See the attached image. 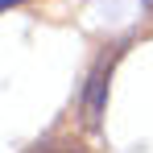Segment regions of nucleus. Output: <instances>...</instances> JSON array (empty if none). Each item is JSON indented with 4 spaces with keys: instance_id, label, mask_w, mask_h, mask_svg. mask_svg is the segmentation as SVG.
Segmentation results:
<instances>
[{
    "instance_id": "1",
    "label": "nucleus",
    "mask_w": 153,
    "mask_h": 153,
    "mask_svg": "<svg viewBox=\"0 0 153 153\" xmlns=\"http://www.w3.org/2000/svg\"><path fill=\"white\" fill-rule=\"evenodd\" d=\"M116 58V54H112ZM112 58H100L95 71L87 79V91H83V116L87 124H100V112H103V91H108V75H112Z\"/></svg>"
},
{
    "instance_id": "2",
    "label": "nucleus",
    "mask_w": 153,
    "mask_h": 153,
    "mask_svg": "<svg viewBox=\"0 0 153 153\" xmlns=\"http://www.w3.org/2000/svg\"><path fill=\"white\" fill-rule=\"evenodd\" d=\"M25 153H91V149L83 141H75V137H46V141L29 145Z\"/></svg>"
},
{
    "instance_id": "3",
    "label": "nucleus",
    "mask_w": 153,
    "mask_h": 153,
    "mask_svg": "<svg viewBox=\"0 0 153 153\" xmlns=\"http://www.w3.org/2000/svg\"><path fill=\"white\" fill-rule=\"evenodd\" d=\"M8 4H17V0H0V8H8Z\"/></svg>"
}]
</instances>
